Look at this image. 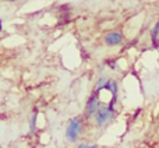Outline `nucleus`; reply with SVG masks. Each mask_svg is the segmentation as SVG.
<instances>
[{"instance_id":"nucleus-4","label":"nucleus","mask_w":159,"mask_h":148,"mask_svg":"<svg viewBox=\"0 0 159 148\" xmlns=\"http://www.w3.org/2000/svg\"><path fill=\"white\" fill-rule=\"evenodd\" d=\"M123 42V35L117 31H113L105 35V44L109 45V46H117Z\"/></svg>"},{"instance_id":"nucleus-9","label":"nucleus","mask_w":159,"mask_h":148,"mask_svg":"<svg viewBox=\"0 0 159 148\" xmlns=\"http://www.w3.org/2000/svg\"><path fill=\"white\" fill-rule=\"evenodd\" d=\"M0 31H3V21H2V18H0Z\"/></svg>"},{"instance_id":"nucleus-7","label":"nucleus","mask_w":159,"mask_h":148,"mask_svg":"<svg viewBox=\"0 0 159 148\" xmlns=\"http://www.w3.org/2000/svg\"><path fill=\"white\" fill-rule=\"evenodd\" d=\"M106 64L110 67V69H113V70L117 69V64H116V62H115V60H107V62H106Z\"/></svg>"},{"instance_id":"nucleus-10","label":"nucleus","mask_w":159,"mask_h":148,"mask_svg":"<svg viewBox=\"0 0 159 148\" xmlns=\"http://www.w3.org/2000/svg\"><path fill=\"white\" fill-rule=\"evenodd\" d=\"M8 2H16V0H8Z\"/></svg>"},{"instance_id":"nucleus-3","label":"nucleus","mask_w":159,"mask_h":148,"mask_svg":"<svg viewBox=\"0 0 159 148\" xmlns=\"http://www.w3.org/2000/svg\"><path fill=\"white\" fill-rule=\"evenodd\" d=\"M101 108V102H99V92H93L92 95L89 96L87 102V108H85V113L87 116H92L98 112V109Z\"/></svg>"},{"instance_id":"nucleus-5","label":"nucleus","mask_w":159,"mask_h":148,"mask_svg":"<svg viewBox=\"0 0 159 148\" xmlns=\"http://www.w3.org/2000/svg\"><path fill=\"white\" fill-rule=\"evenodd\" d=\"M158 36H159V21L155 24L154 30L151 32V39H152V44H154L155 48H158Z\"/></svg>"},{"instance_id":"nucleus-1","label":"nucleus","mask_w":159,"mask_h":148,"mask_svg":"<svg viewBox=\"0 0 159 148\" xmlns=\"http://www.w3.org/2000/svg\"><path fill=\"white\" fill-rule=\"evenodd\" d=\"M113 104H115V99H112L110 105H107V106H101L98 109V112L95 113V120L98 126H105L112 119L113 112H115L113 110Z\"/></svg>"},{"instance_id":"nucleus-8","label":"nucleus","mask_w":159,"mask_h":148,"mask_svg":"<svg viewBox=\"0 0 159 148\" xmlns=\"http://www.w3.org/2000/svg\"><path fill=\"white\" fill-rule=\"evenodd\" d=\"M78 148H98V146H89V144H80Z\"/></svg>"},{"instance_id":"nucleus-6","label":"nucleus","mask_w":159,"mask_h":148,"mask_svg":"<svg viewBox=\"0 0 159 148\" xmlns=\"http://www.w3.org/2000/svg\"><path fill=\"white\" fill-rule=\"evenodd\" d=\"M35 126H36V112L34 113L32 120H31V124H30V132H31V133L35 132Z\"/></svg>"},{"instance_id":"nucleus-2","label":"nucleus","mask_w":159,"mask_h":148,"mask_svg":"<svg viewBox=\"0 0 159 148\" xmlns=\"http://www.w3.org/2000/svg\"><path fill=\"white\" fill-rule=\"evenodd\" d=\"M82 130V122L81 119L75 118V119H71L67 126V130H66V137L70 143H75V140L78 138L80 133Z\"/></svg>"}]
</instances>
